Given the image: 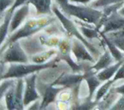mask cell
I'll return each instance as SVG.
<instances>
[{"mask_svg": "<svg viewBox=\"0 0 124 110\" xmlns=\"http://www.w3.org/2000/svg\"><path fill=\"white\" fill-rule=\"evenodd\" d=\"M97 72H95L93 70H92L90 66L87 68H84V80L86 81L89 87V99H92L94 92L98 87L100 86L102 82L99 80L97 77Z\"/></svg>", "mask_w": 124, "mask_h": 110, "instance_id": "obj_10", "label": "cell"}, {"mask_svg": "<svg viewBox=\"0 0 124 110\" xmlns=\"http://www.w3.org/2000/svg\"><path fill=\"white\" fill-rule=\"evenodd\" d=\"M79 30L81 31V33L85 36V38H87V39H93V38L100 39L99 31L96 28V27L93 28V27L80 26V27H79Z\"/></svg>", "mask_w": 124, "mask_h": 110, "instance_id": "obj_24", "label": "cell"}, {"mask_svg": "<svg viewBox=\"0 0 124 110\" xmlns=\"http://www.w3.org/2000/svg\"><path fill=\"white\" fill-rule=\"evenodd\" d=\"M61 61L60 57L56 55L52 60L43 64H29V63H10V65L6 71L1 76V80L5 79H19L24 78L36 72H39L48 68H53L57 66V64Z\"/></svg>", "mask_w": 124, "mask_h": 110, "instance_id": "obj_3", "label": "cell"}, {"mask_svg": "<svg viewBox=\"0 0 124 110\" xmlns=\"http://www.w3.org/2000/svg\"><path fill=\"white\" fill-rule=\"evenodd\" d=\"M65 89V87L61 86V87H54L51 84L50 85H48L46 89H45L43 95L42 101L41 103V107L40 109H45L47 108V106L51 103L56 101V97L59 94V93L61 90Z\"/></svg>", "mask_w": 124, "mask_h": 110, "instance_id": "obj_12", "label": "cell"}, {"mask_svg": "<svg viewBox=\"0 0 124 110\" xmlns=\"http://www.w3.org/2000/svg\"><path fill=\"white\" fill-rule=\"evenodd\" d=\"M29 4H32L37 10V15H51L52 12V3L51 0H29Z\"/></svg>", "mask_w": 124, "mask_h": 110, "instance_id": "obj_13", "label": "cell"}, {"mask_svg": "<svg viewBox=\"0 0 124 110\" xmlns=\"http://www.w3.org/2000/svg\"><path fill=\"white\" fill-rule=\"evenodd\" d=\"M40 107H41V103L37 100V101H35L33 106L29 107V109H40Z\"/></svg>", "mask_w": 124, "mask_h": 110, "instance_id": "obj_35", "label": "cell"}, {"mask_svg": "<svg viewBox=\"0 0 124 110\" xmlns=\"http://www.w3.org/2000/svg\"><path fill=\"white\" fill-rule=\"evenodd\" d=\"M29 3H26V4L22 5L21 7H19L18 8L15 10L11 20L9 32H13V31L18 28L21 26V24L24 22V20L27 18V17L29 14Z\"/></svg>", "mask_w": 124, "mask_h": 110, "instance_id": "obj_11", "label": "cell"}, {"mask_svg": "<svg viewBox=\"0 0 124 110\" xmlns=\"http://www.w3.org/2000/svg\"><path fill=\"white\" fill-rule=\"evenodd\" d=\"M56 103H57V108L59 109H71L70 105V103H68V102L57 100Z\"/></svg>", "mask_w": 124, "mask_h": 110, "instance_id": "obj_32", "label": "cell"}, {"mask_svg": "<svg viewBox=\"0 0 124 110\" xmlns=\"http://www.w3.org/2000/svg\"><path fill=\"white\" fill-rule=\"evenodd\" d=\"M119 9H115L109 15H102L101 19L95 27L99 32L108 34L116 31L124 27V17L118 13Z\"/></svg>", "mask_w": 124, "mask_h": 110, "instance_id": "obj_5", "label": "cell"}, {"mask_svg": "<svg viewBox=\"0 0 124 110\" xmlns=\"http://www.w3.org/2000/svg\"><path fill=\"white\" fill-rule=\"evenodd\" d=\"M71 44L72 53H73L74 56L75 57V60H76L77 62L87 61L93 64L95 63L94 59L92 56V54L89 53V51L88 50V48L85 47V45L81 41L74 37V38L71 39Z\"/></svg>", "mask_w": 124, "mask_h": 110, "instance_id": "obj_9", "label": "cell"}, {"mask_svg": "<svg viewBox=\"0 0 124 110\" xmlns=\"http://www.w3.org/2000/svg\"><path fill=\"white\" fill-rule=\"evenodd\" d=\"M15 88H16V83L12 87L9 88V89L6 92L4 95L6 107H7L8 110L15 109Z\"/></svg>", "mask_w": 124, "mask_h": 110, "instance_id": "obj_22", "label": "cell"}, {"mask_svg": "<svg viewBox=\"0 0 124 110\" xmlns=\"http://www.w3.org/2000/svg\"><path fill=\"white\" fill-rule=\"evenodd\" d=\"M17 79H3L0 85V99H3L4 97L6 92L9 89L10 87H12L16 83Z\"/></svg>", "mask_w": 124, "mask_h": 110, "instance_id": "obj_26", "label": "cell"}, {"mask_svg": "<svg viewBox=\"0 0 124 110\" xmlns=\"http://www.w3.org/2000/svg\"><path fill=\"white\" fill-rule=\"evenodd\" d=\"M56 17L48 15L45 16V17H43V16L42 17H39L37 18L28 19L21 28H19L15 33H13L11 37H9V38L6 41L5 45L1 48V54L3 52V50L8 48V47L11 45L12 43L19 41L22 38L31 37L34 34L37 33L41 30L48 27L50 24L54 23L56 20Z\"/></svg>", "mask_w": 124, "mask_h": 110, "instance_id": "obj_2", "label": "cell"}, {"mask_svg": "<svg viewBox=\"0 0 124 110\" xmlns=\"http://www.w3.org/2000/svg\"><path fill=\"white\" fill-rule=\"evenodd\" d=\"M84 80V75L79 73H74V74H62L61 76H59L53 82L52 85H60L65 88L70 89L75 95V106L72 109H75L79 105V89L80 86V83Z\"/></svg>", "mask_w": 124, "mask_h": 110, "instance_id": "obj_6", "label": "cell"}, {"mask_svg": "<svg viewBox=\"0 0 124 110\" xmlns=\"http://www.w3.org/2000/svg\"><path fill=\"white\" fill-rule=\"evenodd\" d=\"M113 91L116 94H124V85H122L120 86L115 87L113 89Z\"/></svg>", "mask_w": 124, "mask_h": 110, "instance_id": "obj_33", "label": "cell"}, {"mask_svg": "<svg viewBox=\"0 0 124 110\" xmlns=\"http://www.w3.org/2000/svg\"><path fill=\"white\" fill-rule=\"evenodd\" d=\"M52 12L54 13L55 17H57V19L61 22L62 27L65 30V32L67 33L68 37H75V38L79 39V41H81L82 42L85 44V47L88 48V50L90 51V53L92 55H94V56H98V55H99V52L95 48V47H93V44L90 43L85 38L83 34L81 32H79V29L76 27L75 24L62 13L59 8H58V6H56L55 4L52 5Z\"/></svg>", "mask_w": 124, "mask_h": 110, "instance_id": "obj_4", "label": "cell"}, {"mask_svg": "<svg viewBox=\"0 0 124 110\" xmlns=\"http://www.w3.org/2000/svg\"><path fill=\"white\" fill-rule=\"evenodd\" d=\"M113 79L115 82L118 79H124V63L119 67V69L117 70V73L115 74L114 77L113 78Z\"/></svg>", "mask_w": 124, "mask_h": 110, "instance_id": "obj_30", "label": "cell"}, {"mask_svg": "<svg viewBox=\"0 0 124 110\" xmlns=\"http://www.w3.org/2000/svg\"><path fill=\"white\" fill-rule=\"evenodd\" d=\"M114 61H116L115 59L113 58V55H112V54L110 53L109 50L105 49L104 53L99 57V61H98L97 62H95L93 65H91L90 68L98 73L99 71H100L102 70L105 69V68L113 65Z\"/></svg>", "mask_w": 124, "mask_h": 110, "instance_id": "obj_14", "label": "cell"}, {"mask_svg": "<svg viewBox=\"0 0 124 110\" xmlns=\"http://www.w3.org/2000/svg\"><path fill=\"white\" fill-rule=\"evenodd\" d=\"M36 80H37V75L35 73L24 77V82L26 85L25 91H24L25 107L40 99V95L36 90Z\"/></svg>", "mask_w": 124, "mask_h": 110, "instance_id": "obj_8", "label": "cell"}, {"mask_svg": "<svg viewBox=\"0 0 124 110\" xmlns=\"http://www.w3.org/2000/svg\"><path fill=\"white\" fill-rule=\"evenodd\" d=\"M99 104V103L96 101H93L92 99H89V98H86L84 99L83 103H79V105L77 106L75 109H92L96 108V106Z\"/></svg>", "mask_w": 124, "mask_h": 110, "instance_id": "obj_27", "label": "cell"}, {"mask_svg": "<svg viewBox=\"0 0 124 110\" xmlns=\"http://www.w3.org/2000/svg\"><path fill=\"white\" fill-rule=\"evenodd\" d=\"M28 1H29V0H16V2H15L14 4H13V6L11 8H9L8 10L11 12V13H13L15 12L16 9L18 8L19 7H21L22 5L27 3V2H28Z\"/></svg>", "mask_w": 124, "mask_h": 110, "instance_id": "obj_31", "label": "cell"}, {"mask_svg": "<svg viewBox=\"0 0 124 110\" xmlns=\"http://www.w3.org/2000/svg\"><path fill=\"white\" fill-rule=\"evenodd\" d=\"M107 35V34H106ZM108 37L117 46V47L124 52V27L116 31L108 33Z\"/></svg>", "mask_w": 124, "mask_h": 110, "instance_id": "obj_19", "label": "cell"}, {"mask_svg": "<svg viewBox=\"0 0 124 110\" xmlns=\"http://www.w3.org/2000/svg\"><path fill=\"white\" fill-rule=\"evenodd\" d=\"M121 2H124V0H96V1L91 3L89 5L93 8H103L104 7H107L108 5L115 4V3H118Z\"/></svg>", "mask_w": 124, "mask_h": 110, "instance_id": "obj_25", "label": "cell"}, {"mask_svg": "<svg viewBox=\"0 0 124 110\" xmlns=\"http://www.w3.org/2000/svg\"><path fill=\"white\" fill-rule=\"evenodd\" d=\"M114 82L115 81L113 80V79H109V80L106 81L105 84H103V85L99 89V90H98L97 94H96L94 101L98 102V103H99V102H100L102 99H103V98L105 97V95L107 94L108 93V91L110 90L112 85H113V83H114Z\"/></svg>", "mask_w": 124, "mask_h": 110, "instance_id": "obj_23", "label": "cell"}, {"mask_svg": "<svg viewBox=\"0 0 124 110\" xmlns=\"http://www.w3.org/2000/svg\"><path fill=\"white\" fill-rule=\"evenodd\" d=\"M23 78L17 79L15 88V109L23 110L24 106V95H23Z\"/></svg>", "mask_w": 124, "mask_h": 110, "instance_id": "obj_17", "label": "cell"}, {"mask_svg": "<svg viewBox=\"0 0 124 110\" xmlns=\"http://www.w3.org/2000/svg\"><path fill=\"white\" fill-rule=\"evenodd\" d=\"M112 110H124V94H122L120 99L110 107Z\"/></svg>", "mask_w": 124, "mask_h": 110, "instance_id": "obj_29", "label": "cell"}, {"mask_svg": "<svg viewBox=\"0 0 124 110\" xmlns=\"http://www.w3.org/2000/svg\"><path fill=\"white\" fill-rule=\"evenodd\" d=\"M123 63H124V59L120 61H117L113 65H111L108 67L105 68L103 71H99L97 73V77L99 78V79L101 82H106L113 79L114 77L115 74L117 73V70L119 69V67L123 65Z\"/></svg>", "mask_w": 124, "mask_h": 110, "instance_id": "obj_15", "label": "cell"}, {"mask_svg": "<svg viewBox=\"0 0 124 110\" xmlns=\"http://www.w3.org/2000/svg\"><path fill=\"white\" fill-rule=\"evenodd\" d=\"M16 0H0V13H1V17H3V15L4 17L6 13V10L8 8H11L15 3Z\"/></svg>", "mask_w": 124, "mask_h": 110, "instance_id": "obj_28", "label": "cell"}, {"mask_svg": "<svg viewBox=\"0 0 124 110\" xmlns=\"http://www.w3.org/2000/svg\"><path fill=\"white\" fill-rule=\"evenodd\" d=\"M57 49V48H56ZM56 49H51L48 50L46 51H44L37 55H35L31 57V61L33 63H37V64H43L46 63L47 61H49V60L54 55H57L58 51Z\"/></svg>", "mask_w": 124, "mask_h": 110, "instance_id": "obj_20", "label": "cell"}, {"mask_svg": "<svg viewBox=\"0 0 124 110\" xmlns=\"http://www.w3.org/2000/svg\"><path fill=\"white\" fill-rule=\"evenodd\" d=\"M13 13H11L9 10H8L6 12L4 15V19H3V22L2 23L1 27H0V42H1V44L3 43L8 33L9 32L10 24H11V20L12 17H13Z\"/></svg>", "mask_w": 124, "mask_h": 110, "instance_id": "obj_18", "label": "cell"}, {"mask_svg": "<svg viewBox=\"0 0 124 110\" xmlns=\"http://www.w3.org/2000/svg\"><path fill=\"white\" fill-rule=\"evenodd\" d=\"M58 8L66 17H75L82 22L97 25L103 15V11L93 8L90 6L74 5L69 0H55Z\"/></svg>", "mask_w": 124, "mask_h": 110, "instance_id": "obj_1", "label": "cell"}, {"mask_svg": "<svg viewBox=\"0 0 124 110\" xmlns=\"http://www.w3.org/2000/svg\"><path fill=\"white\" fill-rule=\"evenodd\" d=\"M118 13H119L121 15H123V17H124V6H123V7H122L121 8H120V9L118 10Z\"/></svg>", "mask_w": 124, "mask_h": 110, "instance_id": "obj_36", "label": "cell"}, {"mask_svg": "<svg viewBox=\"0 0 124 110\" xmlns=\"http://www.w3.org/2000/svg\"><path fill=\"white\" fill-rule=\"evenodd\" d=\"M62 37L59 36H50V35H42L40 37V41L44 46L50 48H57L61 42Z\"/></svg>", "mask_w": 124, "mask_h": 110, "instance_id": "obj_21", "label": "cell"}, {"mask_svg": "<svg viewBox=\"0 0 124 110\" xmlns=\"http://www.w3.org/2000/svg\"><path fill=\"white\" fill-rule=\"evenodd\" d=\"M99 34H100V37H101V41L108 47L110 53L112 54V55H113V58L115 59L116 62L123 60L124 59L123 51L119 50L118 48L117 47V46L108 37V36L106 35V34H103L102 32H99Z\"/></svg>", "mask_w": 124, "mask_h": 110, "instance_id": "obj_16", "label": "cell"}, {"mask_svg": "<svg viewBox=\"0 0 124 110\" xmlns=\"http://www.w3.org/2000/svg\"><path fill=\"white\" fill-rule=\"evenodd\" d=\"M70 3H82V4H88L89 3H90L92 0H69Z\"/></svg>", "mask_w": 124, "mask_h": 110, "instance_id": "obj_34", "label": "cell"}, {"mask_svg": "<svg viewBox=\"0 0 124 110\" xmlns=\"http://www.w3.org/2000/svg\"><path fill=\"white\" fill-rule=\"evenodd\" d=\"M1 61L4 63H29L27 54L17 41L8 46L3 55H1Z\"/></svg>", "mask_w": 124, "mask_h": 110, "instance_id": "obj_7", "label": "cell"}]
</instances>
